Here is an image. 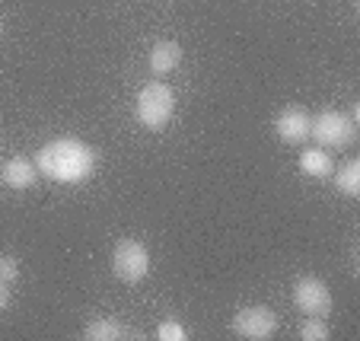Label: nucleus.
<instances>
[{
  "label": "nucleus",
  "mask_w": 360,
  "mask_h": 341,
  "mask_svg": "<svg viewBox=\"0 0 360 341\" xmlns=\"http://www.w3.org/2000/svg\"><path fill=\"white\" fill-rule=\"evenodd\" d=\"M96 166V153L89 143L77 141V137H58V141L45 143L35 153V169L41 176L55 179V182H86L89 172Z\"/></svg>",
  "instance_id": "1"
},
{
  "label": "nucleus",
  "mask_w": 360,
  "mask_h": 341,
  "mask_svg": "<svg viewBox=\"0 0 360 341\" xmlns=\"http://www.w3.org/2000/svg\"><path fill=\"white\" fill-rule=\"evenodd\" d=\"M172 112H176V96H172V89L166 86V83L150 80L147 86L137 93V118H141L143 128H150V131L166 128Z\"/></svg>",
  "instance_id": "2"
},
{
  "label": "nucleus",
  "mask_w": 360,
  "mask_h": 341,
  "mask_svg": "<svg viewBox=\"0 0 360 341\" xmlns=\"http://www.w3.org/2000/svg\"><path fill=\"white\" fill-rule=\"evenodd\" d=\"M309 137L319 143L322 150H345L351 147L357 128H354V118L341 115V112H322L309 122Z\"/></svg>",
  "instance_id": "3"
},
{
  "label": "nucleus",
  "mask_w": 360,
  "mask_h": 341,
  "mask_svg": "<svg viewBox=\"0 0 360 341\" xmlns=\"http://www.w3.org/2000/svg\"><path fill=\"white\" fill-rule=\"evenodd\" d=\"M112 271H115L118 281H124V284H137V281L147 278L150 271V252L143 243H137V239H122L115 246V252H112Z\"/></svg>",
  "instance_id": "4"
},
{
  "label": "nucleus",
  "mask_w": 360,
  "mask_h": 341,
  "mask_svg": "<svg viewBox=\"0 0 360 341\" xmlns=\"http://www.w3.org/2000/svg\"><path fill=\"white\" fill-rule=\"evenodd\" d=\"M233 332L245 341H268L278 332V316L268 307H243L233 316Z\"/></svg>",
  "instance_id": "5"
},
{
  "label": "nucleus",
  "mask_w": 360,
  "mask_h": 341,
  "mask_svg": "<svg viewBox=\"0 0 360 341\" xmlns=\"http://www.w3.org/2000/svg\"><path fill=\"white\" fill-rule=\"evenodd\" d=\"M293 307L303 316H319L326 319L332 313V290L319 278H300L293 284Z\"/></svg>",
  "instance_id": "6"
},
{
  "label": "nucleus",
  "mask_w": 360,
  "mask_h": 341,
  "mask_svg": "<svg viewBox=\"0 0 360 341\" xmlns=\"http://www.w3.org/2000/svg\"><path fill=\"white\" fill-rule=\"evenodd\" d=\"M309 112L300 109V105H290V109H284L278 115V122H274V131H278V137L284 143H303L306 137H309Z\"/></svg>",
  "instance_id": "7"
},
{
  "label": "nucleus",
  "mask_w": 360,
  "mask_h": 341,
  "mask_svg": "<svg viewBox=\"0 0 360 341\" xmlns=\"http://www.w3.org/2000/svg\"><path fill=\"white\" fill-rule=\"evenodd\" d=\"M179 64H182V48L176 41H157V45L150 48V70L157 77L172 74Z\"/></svg>",
  "instance_id": "8"
},
{
  "label": "nucleus",
  "mask_w": 360,
  "mask_h": 341,
  "mask_svg": "<svg viewBox=\"0 0 360 341\" xmlns=\"http://www.w3.org/2000/svg\"><path fill=\"white\" fill-rule=\"evenodd\" d=\"M300 172L309 179H328L335 172V160L322 147H306L300 153Z\"/></svg>",
  "instance_id": "9"
},
{
  "label": "nucleus",
  "mask_w": 360,
  "mask_h": 341,
  "mask_svg": "<svg viewBox=\"0 0 360 341\" xmlns=\"http://www.w3.org/2000/svg\"><path fill=\"white\" fill-rule=\"evenodd\" d=\"M35 172H39V169H35V163H29L26 157H13V160H7V163H4L0 179H4V185L22 191V188H29V185L35 182Z\"/></svg>",
  "instance_id": "10"
},
{
  "label": "nucleus",
  "mask_w": 360,
  "mask_h": 341,
  "mask_svg": "<svg viewBox=\"0 0 360 341\" xmlns=\"http://www.w3.org/2000/svg\"><path fill=\"white\" fill-rule=\"evenodd\" d=\"M332 176H335V188H338L341 195H347V198H357L360 195V163L357 160H347Z\"/></svg>",
  "instance_id": "11"
},
{
  "label": "nucleus",
  "mask_w": 360,
  "mask_h": 341,
  "mask_svg": "<svg viewBox=\"0 0 360 341\" xmlns=\"http://www.w3.org/2000/svg\"><path fill=\"white\" fill-rule=\"evenodd\" d=\"M83 338L86 341H118V338H124V326L118 319H96L86 326Z\"/></svg>",
  "instance_id": "12"
},
{
  "label": "nucleus",
  "mask_w": 360,
  "mask_h": 341,
  "mask_svg": "<svg viewBox=\"0 0 360 341\" xmlns=\"http://www.w3.org/2000/svg\"><path fill=\"white\" fill-rule=\"evenodd\" d=\"M300 338L303 341H328V326L319 316H306L303 326H300Z\"/></svg>",
  "instance_id": "13"
},
{
  "label": "nucleus",
  "mask_w": 360,
  "mask_h": 341,
  "mask_svg": "<svg viewBox=\"0 0 360 341\" xmlns=\"http://www.w3.org/2000/svg\"><path fill=\"white\" fill-rule=\"evenodd\" d=\"M157 338H160V341H185V338H188V332L182 328V322L163 319V322L157 326Z\"/></svg>",
  "instance_id": "14"
},
{
  "label": "nucleus",
  "mask_w": 360,
  "mask_h": 341,
  "mask_svg": "<svg viewBox=\"0 0 360 341\" xmlns=\"http://www.w3.org/2000/svg\"><path fill=\"white\" fill-rule=\"evenodd\" d=\"M16 278H20V262H16L13 255H0V281H4V284H13Z\"/></svg>",
  "instance_id": "15"
},
{
  "label": "nucleus",
  "mask_w": 360,
  "mask_h": 341,
  "mask_svg": "<svg viewBox=\"0 0 360 341\" xmlns=\"http://www.w3.org/2000/svg\"><path fill=\"white\" fill-rule=\"evenodd\" d=\"M7 284H4V281H0V313H4V309H7Z\"/></svg>",
  "instance_id": "16"
}]
</instances>
